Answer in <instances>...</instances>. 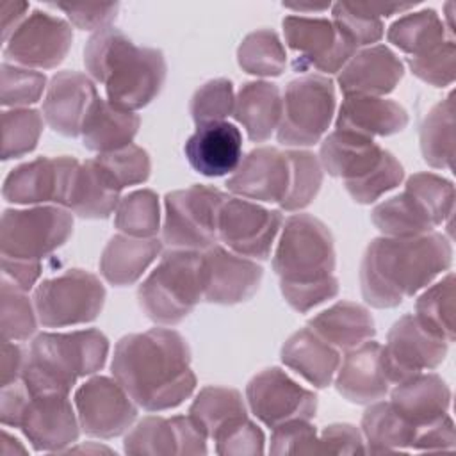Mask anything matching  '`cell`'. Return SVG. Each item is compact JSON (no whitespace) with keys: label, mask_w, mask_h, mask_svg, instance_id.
<instances>
[{"label":"cell","mask_w":456,"mask_h":456,"mask_svg":"<svg viewBox=\"0 0 456 456\" xmlns=\"http://www.w3.org/2000/svg\"><path fill=\"white\" fill-rule=\"evenodd\" d=\"M110 369L134 403L148 411L176 408L196 388L187 340L169 328L125 335L114 347Z\"/></svg>","instance_id":"cell-1"},{"label":"cell","mask_w":456,"mask_h":456,"mask_svg":"<svg viewBox=\"0 0 456 456\" xmlns=\"http://www.w3.org/2000/svg\"><path fill=\"white\" fill-rule=\"evenodd\" d=\"M452 262L442 233L374 239L360 264L363 299L374 308H394L428 287Z\"/></svg>","instance_id":"cell-2"},{"label":"cell","mask_w":456,"mask_h":456,"mask_svg":"<svg viewBox=\"0 0 456 456\" xmlns=\"http://www.w3.org/2000/svg\"><path fill=\"white\" fill-rule=\"evenodd\" d=\"M84 64L105 86L107 102L128 112L146 107L160 93L167 69L160 50L135 46L114 27L89 37Z\"/></svg>","instance_id":"cell-3"},{"label":"cell","mask_w":456,"mask_h":456,"mask_svg":"<svg viewBox=\"0 0 456 456\" xmlns=\"http://www.w3.org/2000/svg\"><path fill=\"white\" fill-rule=\"evenodd\" d=\"M109 354V340L98 330L41 333L28 349L21 381L32 394H69L75 381L100 370Z\"/></svg>","instance_id":"cell-4"},{"label":"cell","mask_w":456,"mask_h":456,"mask_svg":"<svg viewBox=\"0 0 456 456\" xmlns=\"http://www.w3.org/2000/svg\"><path fill=\"white\" fill-rule=\"evenodd\" d=\"M0 419L4 426L20 428L36 451H62L80 433L68 394H32L21 379L2 387Z\"/></svg>","instance_id":"cell-5"},{"label":"cell","mask_w":456,"mask_h":456,"mask_svg":"<svg viewBox=\"0 0 456 456\" xmlns=\"http://www.w3.org/2000/svg\"><path fill=\"white\" fill-rule=\"evenodd\" d=\"M452 210V183L435 173H415L401 194L372 210L370 219L385 237H415L433 232Z\"/></svg>","instance_id":"cell-6"},{"label":"cell","mask_w":456,"mask_h":456,"mask_svg":"<svg viewBox=\"0 0 456 456\" xmlns=\"http://www.w3.org/2000/svg\"><path fill=\"white\" fill-rule=\"evenodd\" d=\"M142 312L159 324L183 321L203 299L201 251L169 249L137 292Z\"/></svg>","instance_id":"cell-7"},{"label":"cell","mask_w":456,"mask_h":456,"mask_svg":"<svg viewBox=\"0 0 456 456\" xmlns=\"http://www.w3.org/2000/svg\"><path fill=\"white\" fill-rule=\"evenodd\" d=\"M273 269L283 285L312 283L333 276L335 246L328 226L310 214L285 221Z\"/></svg>","instance_id":"cell-8"},{"label":"cell","mask_w":456,"mask_h":456,"mask_svg":"<svg viewBox=\"0 0 456 456\" xmlns=\"http://www.w3.org/2000/svg\"><path fill=\"white\" fill-rule=\"evenodd\" d=\"M226 194L208 185L173 191L164 200L162 240L171 249L203 251L217 239V223Z\"/></svg>","instance_id":"cell-9"},{"label":"cell","mask_w":456,"mask_h":456,"mask_svg":"<svg viewBox=\"0 0 456 456\" xmlns=\"http://www.w3.org/2000/svg\"><path fill=\"white\" fill-rule=\"evenodd\" d=\"M278 142L283 146L315 144L335 114V87L322 75H308L289 82L281 98Z\"/></svg>","instance_id":"cell-10"},{"label":"cell","mask_w":456,"mask_h":456,"mask_svg":"<svg viewBox=\"0 0 456 456\" xmlns=\"http://www.w3.org/2000/svg\"><path fill=\"white\" fill-rule=\"evenodd\" d=\"M73 233V216L61 207L5 210L0 228L2 256L41 262Z\"/></svg>","instance_id":"cell-11"},{"label":"cell","mask_w":456,"mask_h":456,"mask_svg":"<svg viewBox=\"0 0 456 456\" xmlns=\"http://www.w3.org/2000/svg\"><path fill=\"white\" fill-rule=\"evenodd\" d=\"M105 301L102 281L82 269H69L45 280L34 292L37 319L46 328H64L94 321Z\"/></svg>","instance_id":"cell-12"},{"label":"cell","mask_w":456,"mask_h":456,"mask_svg":"<svg viewBox=\"0 0 456 456\" xmlns=\"http://www.w3.org/2000/svg\"><path fill=\"white\" fill-rule=\"evenodd\" d=\"M447 344L417 315L401 317L388 331L385 347L381 346V367L388 383L397 385L438 367L447 354Z\"/></svg>","instance_id":"cell-13"},{"label":"cell","mask_w":456,"mask_h":456,"mask_svg":"<svg viewBox=\"0 0 456 456\" xmlns=\"http://www.w3.org/2000/svg\"><path fill=\"white\" fill-rule=\"evenodd\" d=\"M283 34L287 45L299 55L294 68L306 71L310 68L335 73L340 71L354 55L353 41L326 18L287 16L283 20Z\"/></svg>","instance_id":"cell-14"},{"label":"cell","mask_w":456,"mask_h":456,"mask_svg":"<svg viewBox=\"0 0 456 456\" xmlns=\"http://www.w3.org/2000/svg\"><path fill=\"white\" fill-rule=\"evenodd\" d=\"M80 162L73 157H39L14 167L4 180L2 194L11 203H57L68 207Z\"/></svg>","instance_id":"cell-15"},{"label":"cell","mask_w":456,"mask_h":456,"mask_svg":"<svg viewBox=\"0 0 456 456\" xmlns=\"http://www.w3.org/2000/svg\"><path fill=\"white\" fill-rule=\"evenodd\" d=\"M283 217L242 198H226L219 212L217 237L240 256L265 260L280 232Z\"/></svg>","instance_id":"cell-16"},{"label":"cell","mask_w":456,"mask_h":456,"mask_svg":"<svg viewBox=\"0 0 456 456\" xmlns=\"http://www.w3.org/2000/svg\"><path fill=\"white\" fill-rule=\"evenodd\" d=\"M253 415L269 428L289 420H310L317 410V395L303 388L281 369H264L246 387Z\"/></svg>","instance_id":"cell-17"},{"label":"cell","mask_w":456,"mask_h":456,"mask_svg":"<svg viewBox=\"0 0 456 456\" xmlns=\"http://www.w3.org/2000/svg\"><path fill=\"white\" fill-rule=\"evenodd\" d=\"M75 408L82 431L96 438L119 436L137 417L134 399L105 376L91 378L75 392Z\"/></svg>","instance_id":"cell-18"},{"label":"cell","mask_w":456,"mask_h":456,"mask_svg":"<svg viewBox=\"0 0 456 456\" xmlns=\"http://www.w3.org/2000/svg\"><path fill=\"white\" fill-rule=\"evenodd\" d=\"M71 43L73 32L64 20L34 11L5 41L4 55L25 68L50 69L64 61Z\"/></svg>","instance_id":"cell-19"},{"label":"cell","mask_w":456,"mask_h":456,"mask_svg":"<svg viewBox=\"0 0 456 456\" xmlns=\"http://www.w3.org/2000/svg\"><path fill=\"white\" fill-rule=\"evenodd\" d=\"M262 267L221 246L201 253L203 299L216 305H235L249 299L262 281Z\"/></svg>","instance_id":"cell-20"},{"label":"cell","mask_w":456,"mask_h":456,"mask_svg":"<svg viewBox=\"0 0 456 456\" xmlns=\"http://www.w3.org/2000/svg\"><path fill=\"white\" fill-rule=\"evenodd\" d=\"M128 454H207V435L191 415L146 417L126 436Z\"/></svg>","instance_id":"cell-21"},{"label":"cell","mask_w":456,"mask_h":456,"mask_svg":"<svg viewBox=\"0 0 456 456\" xmlns=\"http://www.w3.org/2000/svg\"><path fill=\"white\" fill-rule=\"evenodd\" d=\"M290 167L287 151L262 146L249 151L228 178L226 187L248 200L280 203L289 189Z\"/></svg>","instance_id":"cell-22"},{"label":"cell","mask_w":456,"mask_h":456,"mask_svg":"<svg viewBox=\"0 0 456 456\" xmlns=\"http://www.w3.org/2000/svg\"><path fill=\"white\" fill-rule=\"evenodd\" d=\"M96 98L98 93L89 77L78 71H61L48 84L43 118L57 134L77 137Z\"/></svg>","instance_id":"cell-23"},{"label":"cell","mask_w":456,"mask_h":456,"mask_svg":"<svg viewBox=\"0 0 456 456\" xmlns=\"http://www.w3.org/2000/svg\"><path fill=\"white\" fill-rule=\"evenodd\" d=\"M183 151L191 167L200 175L224 176L233 173L242 160V135L233 123H205L187 139Z\"/></svg>","instance_id":"cell-24"},{"label":"cell","mask_w":456,"mask_h":456,"mask_svg":"<svg viewBox=\"0 0 456 456\" xmlns=\"http://www.w3.org/2000/svg\"><path fill=\"white\" fill-rule=\"evenodd\" d=\"M404 75L403 62L383 45L353 55L338 73L344 96H381L395 89Z\"/></svg>","instance_id":"cell-25"},{"label":"cell","mask_w":456,"mask_h":456,"mask_svg":"<svg viewBox=\"0 0 456 456\" xmlns=\"http://www.w3.org/2000/svg\"><path fill=\"white\" fill-rule=\"evenodd\" d=\"M372 139L335 130L321 144V166L331 176L344 180L346 187L362 182L387 157Z\"/></svg>","instance_id":"cell-26"},{"label":"cell","mask_w":456,"mask_h":456,"mask_svg":"<svg viewBox=\"0 0 456 456\" xmlns=\"http://www.w3.org/2000/svg\"><path fill=\"white\" fill-rule=\"evenodd\" d=\"M388 379L381 367V346L367 340L347 351L337 369L335 387L342 397L356 404H370L388 392Z\"/></svg>","instance_id":"cell-27"},{"label":"cell","mask_w":456,"mask_h":456,"mask_svg":"<svg viewBox=\"0 0 456 456\" xmlns=\"http://www.w3.org/2000/svg\"><path fill=\"white\" fill-rule=\"evenodd\" d=\"M337 130L356 134L372 139L374 135L387 137L404 130L408 125L406 110L379 96H346L338 114Z\"/></svg>","instance_id":"cell-28"},{"label":"cell","mask_w":456,"mask_h":456,"mask_svg":"<svg viewBox=\"0 0 456 456\" xmlns=\"http://www.w3.org/2000/svg\"><path fill=\"white\" fill-rule=\"evenodd\" d=\"M390 403L419 429L447 415L451 390L438 374L420 372L403 383H397L392 390Z\"/></svg>","instance_id":"cell-29"},{"label":"cell","mask_w":456,"mask_h":456,"mask_svg":"<svg viewBox=\"0 0 456 456\" xmlns=\"http://www.w3.org/2000/svg\"><path fill=\"white\" fill-rule=\"evenodd\" d=\"M281 362L314 387L324 388L337 374L340 354L306 326L287 338L281 347Z\"/></svg>","instance_id":"cell-30"},{"label":"cell","mask_w":456,"mask_h":456,"mask_svg":"<svg viewBox=\"0 0 456 456\" xmlns=\"http://www.w3.org/2000/svg\"><path fill=\"white\" fill-rule=\"evenodd\" d=\"M139 125L137 114L121 110L98 96L86 114L80 135L87 150L109 153L132 144Z\"/></svg>","instance_id":"cell-31"},{"label":"cell","mask_w":456,"mask_h":456,"mask_svg":"<svg viewBox=\"0 0 456 456\" xmlns=\"http://www.w3.org/2000/svg\"><path fill=\"white\" fill-rule=\"evenodd\" d=\"M281 102L276 84L265 80L248 82L239 89L233 116L246 128L251 141L264 142L280 125Z\"/></svg>","instance_id":"cell-32"},{"label":"cell","mask_w":456,"mask_h":456,"mask_svg":"<svg viewBox=\"0 0 456 456\" xmlns=\"http://www.w3.org/2000/svg\"><path fill=\"white\" fill-rule=\"evenodd\" d=\"M308 328L338 351H351L376 333L370 314L351 301H338L308 321Z\"/></svg>","instance_id":"cell-33"},{"label":"cell","mask_w":456,"mask_h":456,"mask_svg":"<svg viewBox=\"0 0 456 456\" xmlns=\"http://www.w3.org/2000/svg\"><path fill=\"white\" fill-rule=\"evenodd\" d=\"M160 249V240L153 237L139 239L125 233L114 235L100 256V273L112 285H132L142 276Z\"/></svg>","instance_id":"cell-34"},{"label":"cell","mask_w":456,"mask_h":456,"mask_svg":"<svg viewBox=\"0 0 456 456\" xmlns=\"http://www.w3.org/2000/svg\"><path fill=\"white\" fill-rule=\"evenodd\" d=\"M121 187L96 159L80 164L68 208L86 219H105L119 205Z\"/></svg>","instance_id":"cell-35"},{"label":"cell","mask_w":456,"mask_h":456,"mask_svg":"<svg viewBox=\"0 0 456 456\" xmlns=\"http://www.w3.org/2000/svg\"><path fill=\"white\" fill-rule=\"evenodd\" d=\"M365 452H404L411 449L417 428L408 422L392 403H374L362 417Z\"/></svg>","instance_id":"cell-36"},{"label":"cell","mask_w":456,"mask_h":456,"mask_svg":"<svg viewBox=\"0 0 456 456\" xmlns=\"http://www.w3.org/2000/svg\"><path fill=\"white\" fill-rule=\"evenodd\" d=\"M189 415L212 440L228 426L248 417L242 395L226 387H205L191 404Z\"/></svg>","instance_id":"cell-37"},{"label":"cell","mask_w":456,"mask_h":456,"mask_svg":"<svg viewBox=\"0 0 456 456\" xmlns=\"http://www.w3.org/2000/svg\"><path fill=\"white\" fill-rule=\"evenodd\" d=\"M420 151L431 167L452 169L454 160V94L436 103L420 125Z\"/></svg>","instance_id":"cell-38"},{"label":"cell","mask_w":456,"mask_h":456,"mask_svg":"<svg viewBox=\"0 0 456 456\" xmlns=\"http://www.w3.org/2000/svg\"><path fill=\"white\" fill-rule=\"evenodd\" d=\"M387 37L394 46L410 53V57L420 55L447 41L445 27L433 9L410 12L399 18L390 25Z\"/></svg>","instance_id":"cell-39"},{"label":"cell","mask_w":456,"mask_h":456,"mask_svg":"<svg viewBox=\"0 0 456 456\" xmlns=\"http://www.w3.org/2000/svg\"><path fill=\"white\" fill-rule=\"evenodd\" d=\"M239 66L256 77H278L285 71L287 53L274 30L260 28L248 34L237 50Z\"/></svg>","instance_id":"cell-40"},{"label":"cell","mask_w":456,"mask_h":456,"mask_svg":"<svg viewBox=\"0 0 456 456\" xmlns=\"http://www.w3.org/2000/svg\"><path fill=\"white\" fill-rule=\"evenodd\" d=\"M114 224L125 235L151 239L160 228L159 196L150 189L130 192L119 201Z\"/></svg>","instance_id":"cell-41"},{"label":"cell","mask_w":456,"mask_h":456,"mask_svg":"<svg viewBox=\"0 0 456 456\" xmlns=\"http://www.w3.org/2000/svg\"><path fill=\"white\" fill-rule=\"evenodd\" d=\"M417 317L436 335L452 342L454 328V274L449 273L442 281L422 292L415 305Z\"/></svg>","instance_id":"cell-42"},{"label":"cell","mask_w":456,"mask_h":456,"mask_svg":"<svg viewBox=\"0 0 456 456\" xmlns=\"http://www.w3.org/2000/svg\"><path fill=\"white\" fill-rule=\"evenodd\" d=\"M290 178L285 198L280 201L283 210H299L312 203L322 185V166L310 151H287Z\"/></svg>","instance_id":"cell-43"},{"label":"cell","mask_w":456,"mask_h":456,"mask_svg":"<svg viewBox=\"0 0 456 456\" xmlns=\"http://www.w3.org/2000/svg\"><path fill=\"white\" fill-rule=\"evenodd\" d=\"M43 132V116L34 109L2 112V159L9 160L32 151Z\"/></svg>","instance_id":"cell-44"},{"label":"cell","mask_w":456,"mask_h":456,"mask_svg":"<svg viewBox=\"0 0 456 456\" xmlns=\"http://www.w3.org/2000/svg\"><path fill=\"white\" fill-rule=\"evenodd\" d=\"M2 338L25 340L36 331V306H32L25 290L7 278L2 280Z\"/></svg>","instance_id":"cell-45"},{"label":"cell","mask_w":456,"mask_h":456,"mask_svg":"<svg viewBox=\"0 0 456 456\" xmlns=\"http://www.w3.org/2000/svg\"><path fill=\"white\" fill-rule=\"evenodd\" d=\"M235 96L233 86L226 78H216L203 84L191 100V116L194 123L205 125L214 121H223L233 112Z\"/></svg>","instance_id":"cell-46"},{"label":"cell","mask_w":456,"mask_h":456,"mask_svg":"<svg viewBox=\"0 0 456 456\" xmlns=\"http://www.w3.org/2000/svg\"><path fill=\"white\" fill-rule=\"evenodd\" d=\"M96 160L121 189L146 182L151 171L150 155L135 144H128L109 153H98Z\"/></svg>","instance_id":"cell-47"},{"label":"cell","mask_w":456,"mask_h":456,"mask_svg":"<svg viewBox=\"0 0 456 456\" xmlns=\"http://www.w3.org/2000/svg\"><path fill=\"white\" fill-rule=\"evenodd\" d=\"M408 66L411 73L426 84H431L435 87L451 86L456 77L454 39H447L420 55L408 57Z\"/></svg>","instance_id":"cell-48"},{"label":"cell","mask_w":456,"mask_h":456,"mask_svg":"<svg viewBox=\"0 0 456 456\" xmlns=\"http://www.w3.org/2000/svg\"><path fill=\"white\" fill-rule=\"evenodd\" d=\"M46 86L45 73L2 64V105L21 109L23 105L36 103Z\"/></svg>","instance_id":"cell-49"},{"label":"cell","mask_w":456,"mask_h":456,"mask_svg":"<svg viewBox=\"0 0 456 456\" xmlns=\"http://www.w3.org/2000/svg\"><path fill=\"white\" fill-rule=\"evenodd\" d=\"M271 454H322L321 440L308 420H289L273 428Z\"/></svg>","instance_id":"cell-50"},{"label":"cell","mask_w":456,"mask_h":456,"mask_svg":"<svg viewBox=\"0 0 456 456\" xmlns=\"http://www.w3.org/2000/svg\"><path fill=\"white\" fill-rule=\"evenodd\" d=\"M331 14L333 23L353 41L356 48L376 43L383 36L381 20L362 12L353 2L335 4Z\"/></svg>","instance_id":"cell-51"},{"label":"cell","mask_w":456,"mask_h":456,"mask_svg":"<svg viewBox=\"0 0 456 456\" xmlns=\"http://www.w3.org/2000/svg\"><path fill=\"white\" fill-rule=\"evenodd\" d=\"M404 176L403 166L399 160L388 151L385 160L372 171L369 173L362 182L346 187L349 196L362 205H369L376 200H379L387 191L397 187Z\"/></svg>","instance_id":"cell-52"},{"label":"cell","mask_w":456,"mask_h":456,"mask_svg":"<svg viewBox=\"0 0 456 456\" xmlns=\"http://www.w3.org/2000/svg\"><path fill=\"white\" fill-rule=\"evenodd\" d=\"M216 452L223 456H253L264 452V433L248 417L228 426L216 438Z\"/></svg>","instance_id":"cell-53"},{"label":"cell","mask_w":456,"mask_h":456,"mask_svg":"<svg viewBox=\"0 0 456 456\" xmlns=\"http://www.w3.org/2000/svg\"><path fill=\"white\" fill-rule=\"evenodd\" d=\"M281 294L285 301L299 314H306L319 303L331 299L338 292V281L335 276H330L321 281L312 283H297V285H283L280 283Z\"/></svg>","instance_id":"cell-54"},{"label":"cell","mask_w":456,"mask_h":456,"mask_svg":"<svg viewBox=\"0 0 456 456\" xmlns=\"http://www.w3.org/2000/svg\"><path fill=\"white\" fill-rule=\"evenodd\" d=\"M57 9L64 11L71 23L82 30H102L110 27L116 20L118 4H59Z\"/></svg>","instance_id":"cell-55"},{"label":"cell","mask_w":456,"mask_h":456,"mask_svg":"<svg viewBox=\"0 0 456 456\" xmlns=\"http://www.w3.org/2000/svg\"><path fill=\"white\" fill-rule=\"evenodd\" d=\"M322 454H360L365 452L363 435L351 424L326 426L319 436Z\"/></svg>","instance_id":"cell-56"},{"label":"cell","mask_w":456,"mask_h":456,"mask_svg":"<svg viewBox=\"0 0 456 456\" xmlns=\"http://www.w3.org/2000/svg\"><path fill=\"white\" fill-rule=\"evenodd\" d=\"M454 424L449 415L426 424L417 429L411 449L417 451H438V449H452L454 447Z\"/></svg>","instance_id":"cell-57"},{"label":"cell","mask_w":456,"mask_h":456,"mask_svg":"<svg viewBox=\"0 0 456 456\" xmlns=\"http://www.w3.org/2000/svg\"><path fill=\"white\" fill-rule=\"evenodd\" d=\"M2 271L4 278L12 281L16 287L28 290L41 274V262H28V260H14L2 256Z\"/></svg>","instance_id":"cell-58"},{"label":"cell","mask_w":456,"mask_h":456,"mask_svg":"<svg viewBox=\"0 0 456 456\" xmlns=\"http://www.w3.org/2000/svg\"><path fill=\"white\" fill-rule=\"evenodd\" d=\"M25 360L27 358H25L21 346L12 344L11 340H4V344H2V370H0L2 387L12 385L21 378Z\"/></svg>","instance_id":"cell-59"},{"label":"cell","mask_w":456,"mask_h":456,"mask_svg":"<svg viewBox=\"0 0 456 456\" xmlns=\"http://www.w3.org/2000/svg\"><path fill=\"white\" fill-rule=\"evenodd\" d=\"M27 11H28L27 2H2L0 12H2V39H4V43L25 21Z\"/></svg>","instance_id":"cell-60"},{"label":"cell","mask_w":456,"mask_h":456,"mask_svg":"<svg viewBox=\"0 0 456 456\" xmlns=\"http://www.w3.org/2000/svg\"><path fill=\"white\" fill-rule=\"evenodd\" d=\"M0 452L4 456H11V454H25L27 449L20 444V440L12 438L7 431H2V449Z\"/></svg>","instance_id":"cell-61"},{"label":"cell","mask_w":456,"mask_h":456,"mask_svg":"<svg viewBox=\"0 0 456 456\" xmlns=\"http://www.w3.org/2000/svg\"><path fill=\"white\" fill-rule=\"evenodd\" d=\"M287 7L296 9V11H322L328 9V4H321V5H303V4H287Z\"/></svg>","instance_id":"cell-62"},{"label":"cell","mask_w":456,"mask_h":456,"mask_svg":"<svg viewBox=\"0 0 456 456\" xmlns=\"http://www.w3.org/2000/svg\"><path fill=\"white\" fill-rule=\"evenodd\" d=\"M69 451H94V452H110L107 447H77V449H69Z\"/></svg>","instance_id":"cell-63"}]
</instances>
